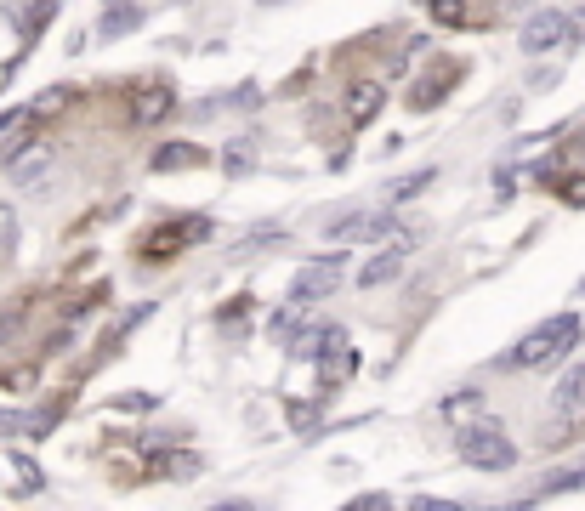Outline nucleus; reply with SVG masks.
Listing matches in <instances>:
<instances>
[{"instance_id":"nucleus-1","label":"nucleus","mask_w":585,"mask_h":511,"mask_svg":"<svg viewBox=\"0 0 585 511\" xmlns=\"http://www.w3.org/2000/svg\"><path fill=\"white\" fill-rule=\"evenodd\" d=\"M585 341V324H580V313H551V318H540L523 341L512 347V370H546V364H557V358H568L574 347Z\"/></svg>"},{"instance_id":"nucleus-2","label":"nucleus","mask_w":585,"mask_h":511,"mask_svg":"<svg viewBox=\"0 0 585 511\" xmlns=\"http://www.w3.org/2000/svg\"><path fill=\"white\" fill-rule=\"evenodd\" d=\"M455 455L472 466V472H512L517 466V443L506 438V426L500 421H472V426H461L455 432Z\"/></svg>"},{"instance_id":"nucleus-3","label":"nucleus","mask_w":585,"mask_h":511,"mask_svg":"<svg viewBox=\"0 0 585 511\" xmlns=\"http://www.w3.org/2000/svg\"><path fill=\"white\" fill-rule=\"evenodd\" d=\"M341 279H347V262H341V256H313V262L296 267V279H290V301H296V307H313V301L336 296Z\"/></svg>"},{"instance_id":"nucleus-4","label":"nucleus","mask_w":585,"mask_h":511,"mask_svg":"<svg viewBox=\"0 0 585 511\" xmlns=\"http://www.w3.org/2000/svg\"><path fill=\"white\" fill-rule=\"evenodd\" d=\"M205 239H211V216H171V222H160V228L142 239V256L160 262V256H177V250L205 245Z\"/></svg>"},{"instance_id":"nucleus-5","label":"nucleus","mask_w":585,"mask_h":511,"mask_svg":"<svg viewBox=\"0 0 585 511\" xmlns=\"http://www.w3.org/2000/svg\"><path fill=\"white\" fill-rule=\"evenodd\" d=\"M358 370V353H353V341H347V330H336L330 341L319 347V387L324 392H336L341 381H353Z\"/></svg>"},{"instance_id":"nucleus-6","label":"nucleus","mask_w":585,"mask_h":511,"mask_svg":"<svg viewBox=\"0 0 585 511\" xmlns=\"http://www.w3.org/2000/svg\"><path fill=\"white\" fill-rule=\"evenodd\" d=\"M6 177L12 182H40L46 177V165H52V142H35V137H18L12 148H6Z\"/></svg>"},{"instance_id":"nucleus-7","label":"nucleus","mask_w":585,"mask_h":511,"mask_svg":"<svg viewBox=\"0 0 585 511\" xmlns=\"http://www.w3.org/2000/svg\"><path fill=\"white\" fill-rule=\"evenodd\" d=\"M523 52L529 57H546V52H557V46H563L568 40V12H534L529 23H523Z\"/></svg>"},{"instance_id":"nucleus-8","label":"nucleus","mask_w":585,"mask_h":511,"mask_svg":"<svg viewBox=\"0 0 585 511\" xmlns=\"http://www.w3.org/2000/svg\"><path fill=\"white\" fill-rule=\"evenodd\" d=\"M438 63H444V69H432V74L421 80V86L409 91V108H421V114H426L432 103H444L449 91H455V86L466 80V63H461V57H438Z\"/></svg>"},{"instance_id":"nucleus-9","label":"nucleus","mask_w":585,"mask_h":511,"mask_svg":"<svg viewBox=\"0 0 585 511\" xmlns=\"http://www.w3.org/2000/svg\"><path fill=\"white\" fill-rule=\"evenodd\" d=\"M171 108H177L171 80H142V86L131 91V125H154V120H165Z\"/></svg>"},{"instance_id":"nucleus-10","label":"nucleus","mask_w":585,"mask_h":511,"mask_svg":"<svg viewBox=\"0 0 585 511\" xmlns=\"http://www.w3.org/2000/svg\"><path fill=\"white\" fill-rule=\"evenodd\" d=\"M205 165H211V154H205L199 142H165V148H154V159H148L154 177H171V171H205Z\"/></svg>"},{"instance_id":"nucleus-11","label":"nucleus","mask_w":585,"mask_h":511,"mask_svg":"<svg viewBox=\"0 0 585 511\" xmlns=\"http://www.w3.org/2000/svg\"><path fill=\"white\" fill-rule=\"evenodd\" d=\"M387 108V86L381 80H353V91H347V125H370L375 114Z\"/></svg>"},{"instance_id":"nucleus-12","label":"nucleus","mask_w":585,"mask_h":511,"mask_svg":"<svg viewBox=\"0 0 585 511\" xmlns=\"http://www.w3.org/2000/svg\"><path fill=\"white\" fill-rule=\"evenodd\" d=\"M398 273H404V250L387 245L381 256H370V262L358 267V290H381V284H392Z\"/></svg>"},{"instance_id":"nucleus-13","label":"nucleus","mask_w":585,"mask_h":511,"mask_svg":"<svg viewBox=\"0 0 585 511\" xmlns=\"http://www.w3.org/2000/svg\"><path fill=\"white\" fill-rule=\"evenodd\" d=\"M199 472H205V460L194 449H171V455L154 460V477H171V483H194Z\"/></svg>"},{"instance_id":"nucleus-14","label":"nucleus","mask_w":585,"mask_h":511,"mask_svg":"<svg viewBox=\"0 0 585 511\" xmlns=\"http://www.w3.org/2000/svg\"><path fill=\"white\" fill-rule=\"evenodd\" d=\"M580 398H585V358H580V364H574V370L563 375V381H557V392H551V409L563 415V409H574Z\"/></svg>"},{"instance_id":"nucleus-15","label":"nucleus","mask_w":585,"mask_h":511,"mask_svg":"<svg viewBox=\"0 0 585 511\" xmlns=\"http://www.w3.org/2000/svg\"><path fill=\"white\" fill-rule=\"evenodd\" d=\"M18 432H52V415H18V409H0V438H18Z\"/></svg>"},{"instance_id":"nucleus-16","label":"nucleus","mask_w":585,"mask_h":511,"mask_svg":"<svg viewBox=\"0 0 585 511\" xmlns=\"http://www.w3.org/2000/svg\"><path fill=\"white\" fill-rule=\"evenodd\" d=\"M432 182H438V171H432V165H426V171H404V177L392 182V205H404V199H415V194H426V188H432Z\"/></svg>"},{"instance_id":"nucleus-17","label":"nucleus","mask_w":585,"mask_h":511,"mask_svg":"<svg viewBox=\"0 0 585 511\" xmlns=\"http://www.w3.org/2000/svg\"><path fill=\"white\" fill-rule=\"evenodd\" d=\"M137 23H142V12H137V6H114V12H108V18L97 23V35H103V40H120V35H131Z\"/></svg>"},{"instance_id":"nucleus-18","label":"nucleus","mask_w":585,"mask_h":511,"mask_svg":"<svg viewBox=\"0 0 585 511\" xmlns=\"http://www.w3.org/2000/svg\"><path fill=\"white\" fill-rule=\"evenodd\" d=\"M568 489H585V466H563V472H551L540 489H534V500H546V494H568Z\"/></svg>"},{"instance_id":"nucleus-19","label":"nucleus","mask_w":585,"mask_h":511,"mask_svg":"<svg viewBox=\"0 0 585 511\" xmlns=\"http://www.w3.org/2000/svg\"><path fill=\"white\" fill-rule=\"evenodd\" d=\"M52 18H57V0H35V6H29V18H23V35H29V46L46 35V23H52Z\"/></svg>"},{"instance_id":"nucleus-20","label":"nucleus","mask_w":585,"mask_h":511,"mask_svg":"<svg viewBox=\"0 0 585 511\" xmlns=\"http://www.w3.org/2000/svg\"><path fill=\"white\" fill-rule=\"evenodd\" d=\"M336 335V324H313V330H302V341H290V353L296 358H319V347Z\"/></svg>"},{"instance_id":"nucleus-21","label":"nucleus","mask_w":585,"mask_h":511,"mask_svg":"<svg viewBox=\"0 0 585 511\" xmlns=\"http://www.w3.org/2000/svg\"><path fill=\"white\" fill-rule=\"evenodd\" d=\"M12 472H18V489H29V494H35V489H46V477H40V466H35L29 455H18V460H12Z\"/></svg>"},{"instance_id":"nucleus-22","label":"nucleus","mask_w":585,"mask_h":511,"mask_svg":"<svg viewBox=\"0 0 585 511\" xmlns=\"http://www.w3.org/2000/svg\"><path fill=\"white\" fill-rule=\"evenodd\" d=\"M12 245H18V211L0 205V256H12Z\"/></svg>"},{"instance_id":"nucleus-23","label":"nucleus","mask_w":585,"mask_h":511,"mask_svg":"<svg viewBox=\"0 0 585 511\" xmlns=\"http://www.w3.org/2000/svg\"><path fill=\"white\" fill-rule=\"evenodd\" d=\"M222 165H228V177H245V171H250V142H233Z\"/></svg>"},{"instance_id":"nucleus-24","label":"nucleus","mask_w":585,"mask_h":511,"mask_svg":"<svg viewBox=\"0 0 585 511\" xmlns=\"http://www.w3.org/2000/svg\"><path fill=\"white\" fill-rule=\"evenodd\" d=\"M69 97H74L69 86H57V91H40V97H35L29 108H35V114H57V103H69Z\"/></svg>"},{"instance_id":"nucleus-25","label":"nucleus","mask_w":585,"mask_h":511,"mask_svg":"<svg viewBox=\"0 0 585 511\" xmlns=\"http://www.w3.org/2000/svg\"><path fill=\"white\" fill-rule=\"evenodd\" d=\"M245 313H250V296H239V301H228V307L216 313V324H222V330H233V324H239Z\"/></svg>"},{"instance_id":"nucleus-26","label":"nucleus","mask_w":585,"mask_h":511,"mask_svg":"<svg viewBox=\"0 0 585 511\" xmlns=\"http://www.w3.org/2000/svg\"><path fill=\"white\" fill-rule=\"evenodd\" d=\"M461 6H466V0H432V18H438V23H466Z\"/></svg>"},{"instance_id":"nucleus-27","label":"nucleus","mask_w":585,"mask_h":511,"mask_svg":"<svg viewBox=\"0 0 585 511\" xmlns=\"http://www.w3.org/2000/svg\"><path fill=\"white\" fill-rule=\"evenodd\" d=\"M563 415H568L563 438H585V398H580V404H574V409H563Z\"/></svg>"},{"instance_id":"nucleus-28","label":"nucleus","mask_w":585,"mask_h":511,"mask_svg":"<svg viewBox=\"0 0 585 511\" xmlns=\"http://www.w3.org/2000/svg\"><path fill=\"white\" fill-rule=\"evenodd\" d=\"M279 239V228H262V233H245V245H239V256H250V250H267Z\"/></svg>"},{"instance_id":"nucleus-29","label":"nucleus","mask_w":585,"mask_h":511,"mask_svg":"<svg viewBox=\"0 0 585 511\" xmlns=\"http://www.w3.org/2000/svg\"><path fill=\"white\" fill-rule=\"evenodd\" d=\"M313 421H319V404H296L290 409V426H296V432H307Z\"/></svg>"},{"instance_id":"nucleus-30","label":"nucleus","mask_w":585,"mask_h":511,"mask_svg":"<svg viewBox=\"0 0 585 511\" xmlns=\"http://www.w3.org/2000/svg\"><path fill=\"white\" fill-rule=\"evenodd\" d=\"M353 506H364V511H387V506H392V494H358Z\"/></svg>"},{"instance_id":"nucleus-31","label":"nucleus","mask_w":585,"mask_h":511,"mask_svg":"<svg viewBox=\"0 0 585 511\" xmlns=\"http://www.w3.org/2000/svg\"><path fill=\"white\" fill-rule=\"evenodd\" d=\"M148 404H154L148 392H131V398H114V409H148Z\"/></svg>"},{"instance_id":"nucleus-32","label":"nucleus","mask_w":585,"mask_h":511,"mask_svg":"<svg viewBox=\"0 0 585 511\" xmlns=\"http://www.w3.org/2000/svg\"><path fill=\"white\" fill-rule=\"evenodd\" d=\"M563 199H568V205H585V177L580 182H563Z\"/></svg>"},{"instance_id":"nucleus-33","label":"nucleus","mask_w":585,"mask_h":511,"mask_svg":"<svg viewBox=\"0 0 585 511\" xmlns=\"http://www.w3.org/2000/svg\"><path fill=\"white\" fill-rule=\"evenodd\" d=\"M557 74H563V69H540V74L529 80V86H534V91H546V86H557Z\"/></svg>"},{"instance_id":"nucleus-34","label":"nucleus","mask_w":585,"mask_h":511,"mask_svg":"<svg viewBox=\"0 0 585 511\" xmlns=\"http://www.w3.org/2000/svg\"><path fill=\"white\" fill-rule=\"evenodd\" d=\"M18 120H23V108H0V137H6V131H12Z\"/></svg>"},{"instance_id":"nucleus-35","label":"nucleus","mask_w":585,"mask_h":511,"mask_svg":"<svg viewBox=\"0 0 585 511\" xmlns=\"http://www.w3.org/2000/svg\"><path fill=\"white\" fill-rule=\"evenodd\" d=\"M568 35H574V40H585V12H580V23L568 18Z\"/></svg>"},{"instance_id":"nucleus-36","label":"nucleus","mask_w":585,"mask_h":511,"mask_svg":"<svg viewBox=\"0 0 585 511\" xmlns=\"http://www.w3.org/2000/svg\"><path fill=\"white\" fill-rule=\"evenodd\" d=\"M256 6H284V0H256Z\"/></svg>"},{"instance_id":"nucleus-37","label":"nucleus","mask_w":585,"mask_h":511,"mask_svg":"<svg viewBox=\"0 0 585 511\" xmlns=\"http://www.w3.org/2000/svg\"><path fill=\"white\" fill-rule=\"evenodd\" d=\"M0 341H6V318H0Z\"/></svg>"},{"instance_id":"nucleus-38","label":"nucleus","mask_w":585,"mask_h":511,"mask_svg":"<svg viewBox=\"0 0 585 511\" xmlns=\"http://www.w3.org/2000/svg\"><path fill=\"white\" fill-rule=\"evenodd\" d=\"M580 296H585V279H580Z\"/></svg>"}]
</instances>
